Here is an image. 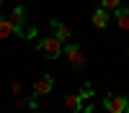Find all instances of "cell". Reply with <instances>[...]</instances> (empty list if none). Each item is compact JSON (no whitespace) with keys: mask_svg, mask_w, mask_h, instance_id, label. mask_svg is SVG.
Here are the masks:
<instances>
[{"mask_svg":"<svg viewBox=\"0 0 129 113\" xmlns=\"http://www.w3.org/2000/svg\"><path fill=\"white\" fill-rule=\"evenodd\" d=\"M39 54L47 57V59H57L62 54V41L57 36H49V39H41L39 41Z\"/></svg>","mask_w":129,"mask_h":113,"instance_id":"1","label":"cell"},{"mask_svg":"<svg viewBox=\"0 0 129 113\" xmlns=\"http://www.w3.org/2000/svg\"><path fill=\"white\" fill-rule=\"evenodd\" d=\"M54 90V77L52 75H41L39 80H34V85H31V92H34V98H41L47 95V92Z\"/></svg>","mask_w":129,"mask_h":113,"instance_id":"2","label":"cell"},{"mask_svg":"<svg viewBox=\"0 0 129 113\" xmlns=\"http://www.w3.org/2000/svg\"><path fill=\"white\" fill-rule=\"evenodd\" d=\"M64 57L70 59V64L75 67V69H80L83 64H85V54H83V46L80 44H67V49H64Z\"/></svg>","mask_w":129,"mask_h":113,"instance_id":"3","label":"cell"},{"mask_svg":"<svg viewBox=\"0 0 129 113\" xmlns=\"http://www.w3.org/2000/svg\"><path fill=\"white\" fill-rule=\"evenodd\" d=\"M103 108L109 113H124L126 110V98H121V95H106L103 98Z\"/></svg>","mask_w":129,"mask_h":113,"instance_id":"4","label":"cell"},{"mask_svg":"<svg viewBox=\"0 0 129 113\" xmlns=\"http://www.w3.org/2000/svg\"><path fill=\"white\" fill-rule=\"evenodd\" d=\"M10 21H13V26H16V31H18V36H26V28H23V23H26V8L23 5H16L13 10H10V16H8Z\"/></svg>","mask_w":129,"mask_h":113,"instance_id":"5","label":"cell"},{"mask_svg":"<svg viewBox=\"0 0 129 113\" xmlns=\"http://www.w3.org/2000/svg\"><path fill=\"white\" fill-rule=\"evenodd\" d=\"M49 26H52V31H54V36H57V39L62 41V44L72 39V28H70L67 23H62L59 18H52V21H49Z\"/></svg>","mask_w":129,"mask_h":113,"instance_id":"6","label":"cell"},{"mask_svg":"<svg viewBox=\"0 0 129 113\" xmlns=\"http://www.w3.org/2000/svg\"><path fill=\"white\" fill-rule=\"evenodd\" d=\"M114 26L119 28V31H126V28H129V8L114 10Z\"/></svg>","mask_w":129,"mask_h":113,"instance_id":"7","label":"cell"},{"mask_svg":"<svg viewBox=\"0 0 129 113\" xmlns=\"http://www.w3.org/2000/svg\"><path fill=\"white\" fill-rule=\"evenodd\" d=\"M10 36H18L13 21H10L8 16H0V39H10Z\"/></svg>","mask_w":129,"mask_h":113,"instance_id":"8","label":"cell"},{"mask_svg":"<svg viewBox=\"0 0 129 113\" xmlns=\"http://www.w3.org/2000/svg\"><path fill=\"white\" fill-rule=\"evenodd\" d=\"M109 13H111V10H106L103 5H101L98 10H93V18H90V21H93V26H95V28H106V26H109V21H111Z\"/></svg>","mask_w":129,"mask_h":113,"instance_id":"9","label":"cell"},{"mask_svg":"<svg viewBox=\"0 0 129 113\" xmlns=\"http://www.w3.org/2000/svg\"><path fill=\"white\" fill-rule=\"evenodd\" d=\"M83 100H85V95H83V92L67 95V98H64V108H70V110H83Z\"/></svg>","mask_w":129,"mask_h":113,"instance_id":"10","label":"cell"},{"mask_svg":"<svg viewBox=\"0 0 129 113\" xmlns=\"http://www.w3.org/2000/svg\"><path fill=\"white\" fill-rule=\"evenodd\" d=\"M101 5H103L106 10H111V13H114V10L121 8V0H101Z\"/></svg>","mask_w":129,"mask_h":113,"instance_id":"11","label":"cell"},{"mask_svg":"<svg viewBox=\"0 0 129 113\" xmlns=\"http://www.w3.org/2000/svg\"><path fill=\"white\" fill-rule=\"evenodd\" d=\"M10 90H13V95L18 98V95H21V82H18V80H13V85H10Z\"/></svg>","mask_w":129,"mask_h":113,"instance_id":"12","label":"cell"},{"mask_svg":"<svg viewBox=\"0 0 129 113\" xmlns=\"http://www.w3.org/2000/svg\"><path fill=\"white\" fill-rule=\"evenodd\" d=\"M34 36H36V28H34V26L26 28V39H34Z\"/></svg>","mask_w":129,"mask_h":113,"instance_id":"13","label":"cell"},{"mask_svg":"<svg viewBox=\"0 0 129 113\" xmlns=\"http://www.w3.org/2000/svg\"><path fill=\"white\" fill-rule=\"evenodd\" d=\"M28 108H31V110H39V103H36L34 98H28Z\"/></svg>","mask_w":129,"mask_h":113,"instance_id":"14","label":"cell"},{"mask_svg":"<svg viewBox=\"0 0 129 113\" xmlns=\"http://www.w3.org/2000/svg\"><path fill=\"white\" fill-rule=\"evenodd\" d=\"M124 113H129V95H126V110H124Z\"/></svg>","mask_w":129,"mask_h":113,"instance_id":"15","label":"cell"},{"mask_svg":"<svg viewBox=\"0 0 129 113\" xmlns=\"http://www.w3.org/2000/svg\"><path fill=\"white\" fill-rule=\"evenodd\" d=\"M0 5H3V0H0Z\"/></svg>","mask_w":129,"mask_h":113,"instance_id":"16","label":"cell"}]
</instances>
